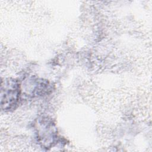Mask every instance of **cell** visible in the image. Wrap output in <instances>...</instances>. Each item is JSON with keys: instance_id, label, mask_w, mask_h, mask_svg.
Masks as SVG:
<instances>
[{"instance_id": "obj_1", "label": "cell", "mask_w": 152, "mask_h": 152, "mask_svg": "<svg viewBox=\"0 0 152 152\" xmlns=\"http://www.w3.org/2000/svg\"><path fill=\"white\" fill-rule=\"evenodd\" d=\"M20 96V87L14 80L7 79L1 81V105L3 110L13 108L18 102Z\"/></svg>"}]
</instances>
